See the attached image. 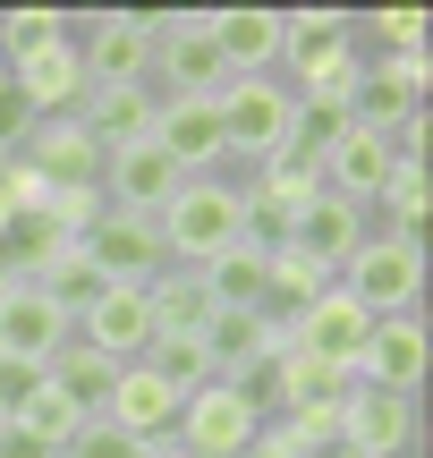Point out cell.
I'll list each match as a JSON object with an SVG mask.
<instances>
[{
  "label": "cell",
  "mask_w": 433,
  "mask_h": 458,
  "mask_svg": "<svg viewBox=\"0 0 433 458\" xmlns=\"http://www.w3.org/2000/svg\"><path fill=\"white\" fill-rule=\"evenodd\" d=\"M26 162L43 170L51 196H102V170H111V153H102L94 136L77 128V119H43V128L26 136Z\"/></svg>",
  "instance_id": "13"
},
{
  "label": "cell",
  "mask_w": 433,
  "mask_h": 458,
  "mask_svg": "<svg viewBox=\"0 0 433 458\" xmlns=\"http://www.w3.org/2000/svg\"><path fill=\"white\" fill-rule=\"evenodd\" d=\"M34 289H43V297H51V306H60V314H68V323H77V314H85V306H94V297H102V289H111V280H102V272H94V263H85V255H68V263H60V272H43V280H34Z\"/></svg>",
  "instance_id": "25"
},
{
  "label": "cell",
  "mask_w": 433,
  "mask_h": 458,
  "mask_svg": "<svg viewBox=\"0 0 433 458\" xmlns=\"http://www.w3.org/2000/svg\"><path fill=\"white\" fill-rule=\"evenodd\" d=\"M111 382H119V365H111V357H94L77 331H68V348L43 365V391H51V399H68L77 416H102V408H111Z\"/></svg>",
  "instance_id": "23"
},
{
  "label": "cell",
  "mask_w": 433,
  "mask_h": 458,
  "mask_svg": "<svg viewBox=\"0 0 433 458\" xmlns=\"http://www.w3.org/2000/svg\"><path fill=\"white\" fill-rule=\"evenodd\" d=\"M136 365H153V374H162V382H170L179 399L196 391V382H213V365H204V348H196V340H153V348H145Z\"/></svg>",
  "instance_id": "26"
},
{
  "label": "cell",
  "mask_w": 433,
  "mask_h": 458,
  "mask_svg": "<svg viewBox=\"0 0 433 458\" xmlns=\"http://www.w3.org/2000/svg\"><path fill=\"white\" fill-rule=\"evenodd\" d=\"M102 425H119L128 442H145V450H162L170 442V425H179V391H170L153 365H119V382H111V408H102Z\"/></svg>",
  "instance_id": "18"
},
{
  "label": "cell",
  "mask_w": 433,
  "mask_h": 458,
  "mask_svg": "<svg viewBox=\"0 0 433 458\" xmlns=\"http://www.w3.org/2000/svg\"><path fill=\"white\" fill-rule=\"evenodd\" d=\"M366 323H374V314H366V306H357V297L332 280V289H323L315 306H306L298 323H289V348H306V357L340 365V374L357 382V348H366Z\"/></svg>",
  "instance_id": "16"
},
{
  "label": "cell",
  "mask_w": 433,
  "mask_h": 458,
  "mask_svg": "<svg viewBox=\"0 0 433 458\" xmlns=\"http://www.w3.org/2000/svg\"><path fill=\"white\" fill-rule=\"evenodd\" d=\"M264 425H272V416H264V399L213 374V382H196V391L179 399V425H170V450H179V458H247Z\"/></svg>",
  "instance_id": "2"
},
{
  "label": "cell",
  "mask_w": 433,
  "mask_h": 458,
  "mask_svg": "<svg viewBox=\"0 0 433 458\" xmlns=\"http://www.w3.org/2000/svg\"><path fill=\"white\" fill-rule=\"evenodd\" d=\"M332 60H357V17L349 9H298L281 17V77H315Z\"/></svg>",
  "instance_id": "21"
},
{
  "label": "cell",
  "mask_w": 433,
  "mask_h": 458,
  "mask_svg": "<svg viewBox=\"0 0 433 458\" xmlns=\"http://www.w3.org/2000/svg\"><path fill=\"white\" fill-rule=\"evenodd\" d=\"M0 458H60V442H43L26 425H0Z\"/></svg>",
  "instance_id": "32"
},
{
  "label": "cell",
  "mask_w": 433,
  "mask_h": 458,
  "mask_svg": "<svg viewBox=\"0 0 433 458\" xmlns=\"http://www.w3.org/2000/svg\"><path fill=\"white\" fill-rule=\"evenodd\" d=\"M153 145L187 170V179H230V145H221V111L204 94H170L153 111Z\"/></svg>",
  "instance_id": "11"
},
{
  "label": "cell",
  "mask_w": 433,
  "mask_h": 458,
  "mask_svg": "<svg viewBox=\"0 0 433 458\" xmlns=\"http://www.w3.org/2000/svg\"><path fill=\"white\" fill-rule=\"evenodd\" d=\"M34 128H43V111H34L26 85L0 68V162H9V153H26V136H34Z\"/></svg>",
  "instance_id": "28"
},
{
  "label": "cell",
  "mask_w": 433,
  "mask_h": 458,
  "mask_svg": "<svg viewBox=\"0 0 433 458\" xmlns=\"http://www.w3.org/2000/svg\"><path fill=\"white\" fill-rule=\"evenodd\" d=\"M238 213H247L238 179H187L179 196L153 213V229H162V263L204 272L213 255H230V246H238Z\"/></svg>",
  "instance_id": "1"
},
{
  "label": "cell",
  "mask_w": 433,
  "mask_h": 458,
  "mask_svg": "<svg viewBox=\"0 0 433 458\" xmlns=\"http://www.w3.org/2000/svg\"><path fill=\"white\" fill-rule=\"evenodd\" d=\"M60 458H153V450H145V442H128L119 425H102V416H85V425L68 433V450H60Z\"/></svg>",
  "instance_id": "29"
},
{
  "label": "cell",
  "mask_w": 433,
  "mask_h": 458,
  "mask_svg": "<svg viewBox=\"0 0 433 458\" xmlns=\"http://www.w3.org/2000/svg\"><path fill=\"white\" fill-rule=\"evenodd\" d=\"M153 111H162L153 85H85V102L68 119H77L102 153H119V145H145V136H153Z\"/></svg>",
  "instance_id": "19"
},
{
  "label": "cell",
  "mask_w": 433,
  "mask_h": 458,
  "mask_svg": "<svg viewBox=\"0 0 433 458\" xmlns=\"http://www.w3.org/2000/svg\"><path fill=\"white\" fill-rule=\"evenodd\" d=\"M315 458H349V450H340V442H323V450H315Z\"/></svg>",
  "instance_id": "34"
},
{
  "label": "cell",
  "mask_w": 433,
  "mask_h": 458,
  "mask_svg": "<svg viewBox=\"0 0 433 458\" xmlns=\"http://www.w3.org/2000/svg\"><path fill=\"white\" fill-rule=\"evenodd\" d=\"M77 340L111 365H136L153 348V314H145V289H102L94 306L77 314Z\"/></svg>",
  "instance_id": "20"
},
{
  "label": "cell",
  "mask_w": 433,
  "mask_h": 458,
  "mask_svg": "<svg viewBox=\"0 0 433 458\" xmlns=\"http://www.w3.org/2000/svg\"><path fill=\"white\" fill-rule=\"evenodd\" d=\"M9 221H17V213H9V196H0V238H9Z\"/></svg>",
  "instance_id": "33"
},
{
  "label": "cell",
  "mask_w": 433,
  "mask_h": 458,
  "mask_svg": "<svg viewBox=\"0 0 433 458\" xmlns=\"http://www.w3.org/2000/svg\"><path fill=\"white\" fill-rule=\"evenodd\" d=\"M145 314H153V340H196L204 323H213V297H204V280L196 272H153L145 280Z\"/></svg>",
  "instance_id": "24"
},
{
  "label": "cell",
  "mask_w": 433,
  "mask_h": 458,
  "mask_svg": "<svg viewBox=\"0 0 433 458\" xmlns=\"http://www.w3.org/2000/svg\"><path fill=\"white\" fill-rule=\"evenodd\" d=\"M153 458H179V450H170V442H162V450H153Z\"/></svg>",
  "instance_id": "35"
},
{
  "label": "cell",
  "mask_w": 433,
  "mask_h": 458,
  "mask_svg": "<svg viewBox=\"0 0 433 458\" xmlns=\"http://www.w3.org/2000/svg\"><path fill=\"white\" fill-rule=\"evenodd\" d=\"M425 85H433V60L425 51H408V60H391V51H357V77H349V128L366 136H391L400 119H425Z\"/></svg>",
  "instance_id": "4"
},
{
  "label": "cell",
  "mask_w": 433,
  "mask_h": 458,
  "mask_svg": "<svg viewBox=\"0 0 433 458\" xmlns=\"http://www.w3.org/2000/svg\"><path fill=\"white\" fill-rule=\"evenodd\" d=\"M357 382H366V391L417 399L425 391V314H374L366 348H357Z\"/></svg>",
  "instance_id": "12"
},
{
  "label": "cell",
  "mask_w": 433,
  "mask_h": 458,
  "mask_svg": "<svg viewBox=\"0 0 433 458\" xmlns=\"http://www.w3.org/2000/svg\"><path fill=\"white\" fill-rule=\"evenodd\" d=\"M332 442L349 450V458H417L425 408H417V399H400V391H366V382H349Z\"/></svg>",
  "instance_id": "6"
},
{
  "label": "cell",
  "mask_w": 433,
  "mask_h": 458,
  "mask_svg": "<svg viewBox=\"0 0 433 458\" xmlns=\"http://www.w3.org/2000/svg\"><path fill=\"white\" fill-rule=\"evenodd\" d=\"M221 111V145H230V162L264 170L272 153H289V119H298V94H289L281 77H230L213 94Z\"/></svg>",
  "instance_id": "3"
},
{
  "label": "cell",
  "mask_w": 433,
  "mask_h": 458,
  "mask_svg": "<svg viewBox=\"0 0 433 458\" xmlns=\"http://www.w3.org/2000/svg\"><path fill=\"white\" fill-rule=\"evenodd\" d=\"M357 34H374L391 60H408V51H425V9H374V17H357Z\"/></svg>",
  "instance_id": "27"
},
{
  "label": "cell",
  "mask_w": 433,
  "mask_h": 458,
  "mask_svg": "<svg viewBox=\"0 0 433 458\" xmlns=\"http://www.w3.org/2000/svg\"><path fill=\"white\" fill-rule=\"evenodd\" d=\"M374 238V221H366V204H340L332 187H323L315 204H298L289 213V246L281 255H298L306 272H323V280H340V263L357 255V246Z\"/></svg>",
  "instance_id": "9"
},
{
  "label": "cell",
  "mask_w": 433,
  "mask_h": 458,
  "mask_svg": "<svg viewBox=\"0 0 433 458\" xmlns=\"http://www.w3.org/2000/svg\"><path fill=\"white\" fill-rule=\"evenodd\" d=\"M77 255L94 263L111 289H145L153 272H170V263H162V229H153L145 213H111V204H102L94 229L77 238Z\"/></svg>",
  "instance_id": "8"
},
{
  "label": "cell",
  "mask_w": 433,
  "mask_h": 458,
  "mask_svg": "<svg viewBox=\"0 0 433 458\" xmlns=\"http://www.w3.org/2000/svg\"><path fill=\"white\" fill-rule=\"evenodd\" d=\"M68 314L51 306L43 289H34V280H9V289H0V357H17V365H51L68 348Z\"/></svg>",
  "instance_id": "14"
},
{
  "label": "cell",
  "mask_w": 433,
  "mask_h": 458,
  "mask_svg": "<svg viewBox=\"0 0 433 458\" xmlns=\"http://www.w3.org/2000/svg\"><path fill=\"white\" fill-rule=\"evenodd\" d=\"M230 85L221 68V43H213V17H153V94H204L213 102Z\"/></svg>",
  "instance_id": "7"
},
{
  "label": "cell",
  "mask_w": 433,
  "mask_h": 458,
  "mask_svg": "<svg viewBox=\"0 0 433 458\" xmlns=\"http://www.w3.org/2000/svg\"><path fill=\"white\" fill-rule=\"evenodd\" d=\"M9 77L26 85V102L43 119H68L85 102V60H77V26L68 34H51V43H34V51H17L9 60Z\"/></svg>",
  "instance_id": "17"
},
{
  "label": "cell",
  "mask_w": 433,
  "mask_h": 458,
  "mask_svg": "<svg viewBox=\"0 0 433 458\" xmlns=\"http://www.w3.org/2000/svg\"><path fill=\"white\" fill-rule=\"evenodd\" d=\"M340 289H349L366 314H425V246L374 229V238L340 263Z\"/></svg>",
  "instance_id": "5"
},
{
  "label": "cell",
  "mask_w": 433,
  "mask_h": 458,
  "mask_svg": "<svg viewBox=\"0 0 433 458\" xmlns=\"http://www.w3.org/2000/svg\"><path fill=\"white\" fill-rule=\"evenodd\" d=\"M43 391V365H17V357H0V425L9 416H26V399Z\"/></svg>",
  "instance_id": "31"
},
{
  "label": "cell",
  "mask_w": 433,
  "mask_h": 458,
  "mask_svg": "<svg viewBox=\"0 0 433 458\" xmlns=\"http://www.w3.org/2000/svg\"><path fill=\"white\" fill-rule=\"evenodd\" d=\"M77 60H85V85H153V17H85L77 26Z\"/></svg>",
  "instance_id": "10"
},
{
  "label": "cell",
  "mask_w": 433,
  "mask_h": 458,
  "mask_svg": "<svg viewBox=\"0 0 433 458\" xmlns=\"http://www.w3.org/2000/svg\"><path fill=\"white\" fill-rule=\"evenodd\" d=\"M179 187H187V170L170 162L153 136H145V145H119V153H111V170H102V204H111V213H145V221L162 213Z\"/></svg>",
  "instance_id": "15"
},
{
  "label": "cell",
  "mask_w": 433,
  "mask_h": 458,
  "mask_svg": "<svg viewBox=\"0 0 433 458\" xmlns=\"http://www.w3.org/2000/svg\"><path fill=\"white\" fill-rule=\"evenodd\" d=\"M213 43L230 77H281V9H213Z\"/></svg>",
  "instance_id": "22"
},
{
  "label": "cell",
  "mask_w": 433,
  "mask_h": 458,
  "mask_svg": "<svg viewBox=\"0 0 433 458\" xmlns=\"http://www.w3.org/2000/svg\"><path fill=\"white\" fill-rule=\"evenodd\" d=\"M9 425H26V433H43V442H60V450H68V433H77L85 416L68 408V399H51V391H34V399H26V416H9Z\"/></svg>",
  "instance_id": "30"
}]
</instances>
